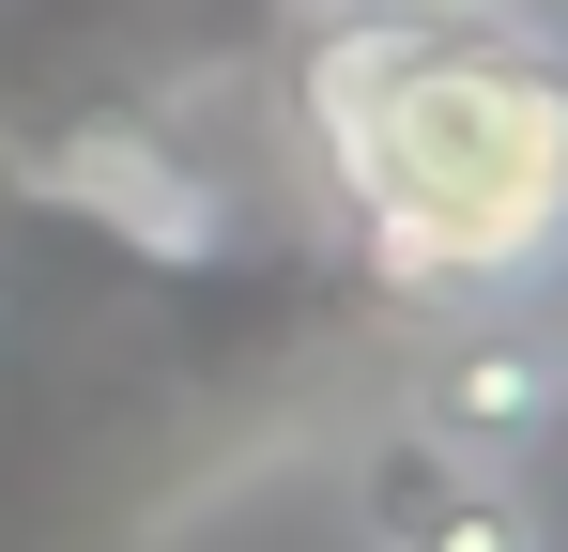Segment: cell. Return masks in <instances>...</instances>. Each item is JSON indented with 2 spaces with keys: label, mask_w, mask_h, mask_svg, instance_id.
<instances>
[{
  "label": "cell",
  "mask_w": 568,
  "mask_h": 552,
  "mask_svg": "<svg viewBox=\"0 0 568 552\" xmlns=\"http://www.w3.org/2000/svg\"><path fill=\"white\" fill-rule=\"evenodd\" d=\"M384 323L323 231L170 246L0 154V552H154Z\"/></svg>",
  "instance_id": "cell-1"
},
{
  "label": "cell",
  "mask_w": 568,
  "mask_h": 552,
  "mask_svg": "<svg viewBox=\"0 0 568 552\" xmlns=\"http://www.w3.org/2000/svg\"><path fill=\"white\" fill-rule=\"evenodd\" d=\"M262 108L307 231L384 307H507L568 276V31L523 0H292Z\"/></svg>",
  "instance_id": "cell-2"
},
{
  "label": "cell",
  "mask_w": 568,
  "mask_h": 552,
  "mask_svg": "<svg viewBox=\"0 0 568 552\" xmlns=\"http://www.w3.org/2000/svg\"><path fill=\"white\" fill-rule=\"evenodd\" d=\"M384 415L399 430H430V446L462 460H538L568 446V338L507 292V307H430V338L399 354V384H384Z\"/></svg>",
  "instance_id": "cell-3"
},
{
  "label": "cell",
  "mask_w": 568,
  "mask_h": 552,
  "mask_svg": "<svg viewBox=\"0 0 568 552\" xmlns=\"http://www.w3.org/2000/svg\"><path fill=\"white\" fill-rule=\"evenodd\" d=\"M338 538L354 552H554V507L523 460H462L399 415L338 430Z\"/></svg>",
  "instance_id": "cell-4"
},
{
  "label": "cell",
  "mask_w": 568,
  "mask_h": 552,
  "mask_svg": "<svg viewBox=\"0 0 568 552\" xmlns=\"http://www.w3.org/2000/svg\"><path fill=\"white\" fill-rule=\"evenodd\" d=\"M523 16H538V31H568V0H523Z\"/></svg>",
  "instance_id": "cell-5"
}]
</instances>
